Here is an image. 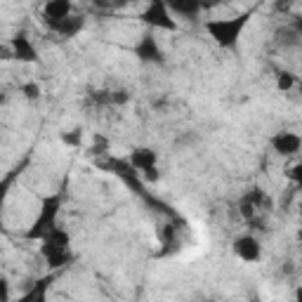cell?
<instances>
[{
	"label": "cell",
	"mask_w": 302,
	"mask_h": 302,
	"mask_svg": "<svg viewBox=\"0 0 302 302\" xmlns=\"http://www.w3.org/2000/svg\"><path fill=\"white\" fill-rule=\"evenodd\" d=\"M238 253H241V257H246V260H255L257 257V246L255 241H250V238H243V241H238Z\"/></svg>",
	"instance_id": "6da1fadb"
}]
</instances>
